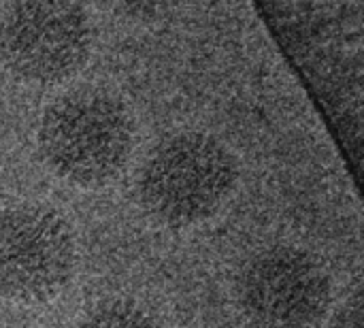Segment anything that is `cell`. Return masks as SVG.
Returning <instances> with one entry per match:
<instances>
[{
  "label": "cell",
  "mask_w": 364,
  "mask_h": 328,
  "mask_svg": "<svg viewBox=\"0 0 364 328\" xmlns=\"http://www.w3.org/2000/svg\"><path fill=\"white\" fill-rule=\"evenodd\" d=\"M47 169L79 188L111 184L134 149V120L124 100L98 85H79L53 98L36 128Z\"/></svg>",
  "instance_id": "obj_1"
},
{
  "label": "cell",
  "mask_w": 364,
  "mask_h": 328,
  "mask_svg": "<svg viewBox=\"0 0 364 328\" xmlns=\"http://www.w3.org/2000/svg\"><path fill=\"white\" fill-rule=\"evenodd\" d=\"M237 181V158L218 137L179 130L149 149L136 175V192L154 220L171 228H188L213 218Z\"/></svg>",
  "instance_id": "obj_2"
},
{
  "label": "cell",
  "mask_w": 364,
  "mask_h": 328,
  "mask_svg": "<svg viewBox=\"0 0 364 328\" xmlns=\"http://www.w3.org/2000/svg\"><path fill=\"white\" fill-rule=\"evenodd\" d=\"M331 301L326 269L294 245L252 254L235 280V303L247 328H316L328 316Z\"/></svg>",
  "instance_id": "obj_3"
},
{
  "label": "cell",
  "mask_w": 364,
  "mask_h": 328,
  "mask_svg": "<svg viewBox=\"0 0 364 328\" xmlns=\"http://www.w3.org/2000/svg\"><path fill=\"white\" fill-rule=\"evenodd\" d=\"M94 23L81 4L15 2L0 11V62L17 79L53 85L90 60Z\"/></svg>",
  "instance_id": "obj_4"
},
{
  "label": "cell",
  "mask_w": 364,
  "mask_h": 328,
  "mask_svg": "<svg viewBox=\"0 0 364 328\" xmlns=\"http://www.w3.org/2000/svg\"><path fill=\"white\" fill-rule=\"evenodd\" d=\"M77 243L68 222L47 205L0 211V297L19 305L53 301L73 280Z\"/></svg>",
  "instance_id": "obj_5"
},
{
  "label": "cell",
  "mask_w": 364,
  "mask_h": 328,
  "mask_svg": "<svg viewBox=\"0 0 364 328\" xmlns=\"http://www.w3.org/2000/svg\"><path fill=\"white\" fill-rule=\"evenodd\" d=\"M73 328H162L158 320L130 299H107L90 307Z\"/></svg>",
  "instance_id": "obj_6"
},
{
  "label": "cell",
  "mask_w": 364,
  "mask_h": 328,
  "mask_svg": "<svg viewBox=\"0 0 364 328\" xmlns=\"http://www.w3.org/2000/svg\"><path fill=\"white\" fill-rule=\"evenodd\" d=\"M328 328H363V292L360 288H354L350 297L341 301V305L335 310Z\"/></svg>",
  "instance_id": "obj_7"
}]
</instances>
